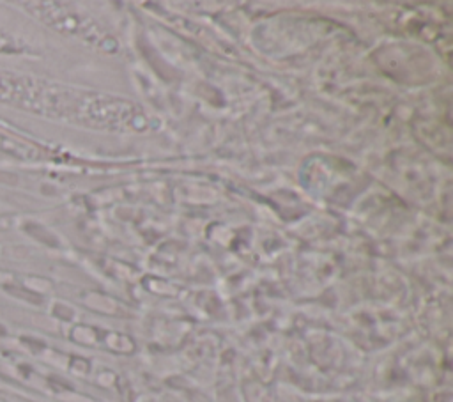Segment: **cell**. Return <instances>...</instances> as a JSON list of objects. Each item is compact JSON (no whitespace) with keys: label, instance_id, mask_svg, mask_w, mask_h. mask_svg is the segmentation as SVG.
I'll return each mask as SVG.
<instances>
[{"label":"cell","instance_id":"3957f363","mask_svg":"<svg viewBox=\"0 0 453 402\" xmlns=\"http://www.w3.org/2000/svg\"><path fill=\"white\" fill-rule=\"evenodd\" d=\"M5 333H7V331H5V330H4V328H2V326H0V337H4V335H5Z\"/></svg>","mask_w":453,"mask_h":402},{"label":"cell","instance_id":"6da1fadb","mask_svg":"<svg viewBox=\"0 0 453 402\" xmlns=\"http://www.w3.org/2000/svg\"><path fill=\"white\" fill-rule=\"evenodd\" d=\"M25 231H27L32 237L43 241V243H46V245H57V241L53 239V236H51V234H48V232L45 231L41 225H36V223H27V225H25Z\"/></svg>","mask_w":453,"mask_h":402},{"label":"cell","instance_id":"7a4b0ae2","mask_svg":"<svg viewBox=\"0 0 453 402\" xmlns=\"http://www.w3.org/2000/svg\"><path fill=\"white\" fill-rule=\"evenodd\" d=\"M5 289L11 292V294L18 296V298H25V300L32 301V303H39V296H36L34 292L27 291V289H20V287H14V285H5Z\"/></svg>","mask_w":453,"mask_h":402}]
</instances>
